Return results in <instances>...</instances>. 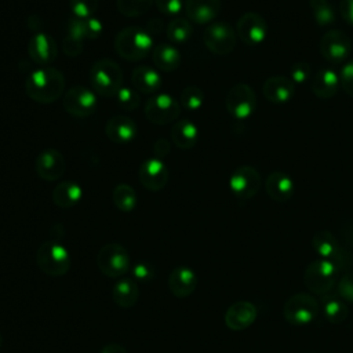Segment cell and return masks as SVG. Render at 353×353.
Instances as JSON below:
<instances>
[{
  "instance_id": "60d3db41",
  "label": "cell",
  "mask_w": 353,
  "mask_h": 353,
  "mask_svg": "<svg viewBox=\"0 0 353 353\" xmlns=\"http://www.w3.org/2000/svg\"><path fill=\"white\" fill-rule=\"evenodd\" d=\"M338 295L345 301L353 303V272H346L338 280Z\"/></svg>"
},
{
  "instance_id": "f1b7e54d",
  "label": "cell",
  "mask_w": 353,
  "mask_h": 353,
  "mask_svg": "<svg viewBox=\"0 0 353 353\" xmlns=\"http://www.w3.org/2000/svg\"><path fill=\"white\" fill-rule=\"evenodd\" d=\"M52 201L59 208H72L83 197V188L74 181H62L52 190Z\"/></svg>"
},
{
  "instance_id": "484cf974",
  "label": "cell",
  "mask_w": 353,
  "mask_h": 353,
  "mask_svg": "<svg viewBox=\"0 0 353 353\" xmlns=\"http://www.w3.org/2000/svg\"><path fill=\"white\" fill-rule=\"evenodd\" d=\"M341 87L339 74L331 69H321L310 79L312 92L321 99L332 98Z\"/></svg>"
},
{
  "instance_id": "e0dca14e",
  "label": "cell",
  "mask_w": 353,
  "mask_h": 353,
  "mask_svg": "<svg viewBox=\"0 0 353 353\" xmlns=\"http://www.w3.org/2000/svg\"><path fill=\"white\" fill-rule=\"evenodd\" d=\"M313 250L320 255V259L332 261L341 270L346 269V254H343L339 240L328 230L316 232L312 237Z\"/></svg>"
},
{
  "instance_id": "8fae6325",
  "label": "cell",
  "mask_w": 353,
  "mask_h": 353,
  "mask_svg": "<svg viewBox=\"0 0 353 353\" xmlns=\"http://www.w3.org/2000/svg\"><path fill=\"white\" fill-rule=\"evenodd\" d=\"M320 54L331 63H345L352 51L349 36L341 29H330L320 39Z\"/></svg>"
},
{
  "instance_id": "cb8c5ba5",
  "label": "cell",
  "mask_w": 353,
  "mask_h": 353,
  "mask_svg": "<svg viewBox=\"0 0 353 353\" xmlns=\"http://www.w3.org/2000/svg\"><path fill=\"white\" fill-rule=\"evenodd\" d=\"M105 134L114 143H128L137 137L138 127L135 121L127 116H112L106 121Z\"/></svg>"
},
{
  "instance_id": "603a6c76",
  "label": "cell",
  "mask_w": 353,
  "mask_h": 353,
  "mask_svg": "<svg viewBox=\"0 0 353 353\" xmlns=\"http://www.w3.org/2000/svg\"><path fill=\"white\" fill-rule=\"evenodd\" d=\"M183 8L189 21L205 25L219 15L221 0H185Z\"/></svg>"
},
{
  "instance_id": "5b68a950",
  "label": "cell",
  "mask_w": 353,
  "mask_h": 353,
  "mask_svg": "<svg viewBox=\"0 0 353 353\" xmlns=\"http://www.w3.org/2000/svg\"><path fill=\"white\" fill-rule=\"evenodd\" d=\"M341 269L328 259H317L307 265L303 274V284L316 295H325L338 284Z\"/></svg>"
},
{
  "instance_id": "7402d4cb",
  "label": "cell",
  "mask_w": 353,
  "mask_h": 353,
  "mask_svg": "<svg viewBox=\"0 0 353 353\" xmlns=\"http://www.w3.org/2000/svg\"><path fill=\"white\" fill-rule=\"evenodd\" d=\"M168 290L176 298H188L197 287V276L188 266H176L168 276Z\"/></svg>"
},
{
  "instance_id": "4dcf8cb0",
  "label": "cell",
  "mask_w": 353,
  "mask_h": 353,
  "mask_svg": "<svg viewBox=\"0 0 353 353\" xmlns=\"http://www.w3.org/2000/svg\"><path fill=\"white\" fill-rule=\"evenodd\" d=\"M112 298L114 303L123 309L132 307L139 298V288L134 280L121 277L113 285Z\"/></svg>"
},
{
  "instance_id": "8992f818",
  "label": "cell",
  "mask_w": 353,
  "mask_h": 353,
  "mask_svg": "<svg viewBox=\"0 0 353 353\" xmlns=\"http://www.w3.org/2000/svg\"><path fill=\"white\" fill-rule=\"evenodd\" d=\"M320 313L317 299L305 292H298L290 296L283 306V316L292 325H306L313 323Z\"/></svg>"
},
{
  "instance_id": "681fc988",
  "label": "cell",
  "mask_w": 353,
  "mask_h": 353,
  "mask_svg": "<svg viewBox=\"0 0 353 353\" xmlns=\"http://www.w3.org/2000/svg\"><path fill=\"white\" fill-rule=\"evenodd\" d=\"M1 345H3V336H1V334H0V347H1Z\"/></svg>"
},
{
  "instance_id": "74e56055",
  "label": "cell",
  "mask_w": 353,
  "mask_h": 353,
  "mask_svg": "<svg viewBox=\"0 0 353 353\" xmlns=\"http://www.w3.org/2000/svg\"><path fill=\"white\" fill-rule=\"evenodd\" d=\"M99 0H69L72 15L79 19L92 18L98 10Z\"/></svg>"
},
{
  "instance_id": "277c9868",
  "label": "cell",
  "mask_w": 353,
  "mask_h": 353,
  "mask_svg": "<svg viewBox=\"0 0 353 353\" xmlns=\"http://www.w3.org/2000/svg\"><path fill=\"white\" fill-rule=\"evenodd\" d=\"M90 81L97 94L103 97H114L123 85L121 68L113 59H98L91 66Z\"/></svg>"
},
{
  "instance_id": "1f68e13d",
  "label": "cell",
  "mask_w": 353,
  "mask_h": 353,
  "mask_svg": "<svg viewBox=\"0 0 353 353\" xmlns=\"http://www.w3.org/2000/svg\"><path fill=\"white\" fill-rule=\"evenodd\" d=\"M321 302L324 316L331 324H342L347 319L349 307L338 294L328 292L321 296Z\"/></svg>"
},
{
  "instance_id": "7a4b0ae2",
  "label": "cell",
  "mask_w": 353,
  "mask_h": 353,
  "mask_svg": "<svg viewBox=\"0 0 353 353\" xmlns=\"http://www.w3.org/2000/svg\"><path fill=\"white\" fill-rule=\"evenodd\" d=\"M114 50L125 61H141L153 51V39L150 33L142 28L127 26L117 33Z\"/></svg>"
},
{
  "instance_id": "d4e9b609",
  "label": "cell",
  "mask_w": 353,
  "mask_h": 353,
  "mask_svg": "<svg viewBox=\"0 0 353 353\" xmlns=\"http://www.w3.org/2000/svg\"><path fill=\"white\" fill-rule=\"evenodd\" d=\"M85 32H84V21L72 17L66 26V33L62 40V51L68 57H77L84 48Z\"/></svg>"
},
{
  "instance_id": "f546056e",
  "label": "cell",
  "mask_w": 353,
  "mask_h": 353,
  "mask_svg": "<svg viewBox=\"0 0 353 353\" xmlns=\"http://www.w3.org/2000/svg\"><path fill=\"white\" fill-rule=\"evenodd\" d=\"M152 61L159 70L174 72L179 68L182 62V55L176 47L172 44H159L152 51Z\"/></svg>"
},
{
  "instance_id": "44dd1931",
  "label": "cell",
  "mask_w": 353,
  "mask_h": 353,
  "mask_svg": "<svg viewBox=\"0 0 353 353\" xmlns=\"http://www.w3.org/2000/svg\"><path fill=\"white\" fill-rule=\"evenodd\" d=\"M265 190L273 201L285 203L295 193V182L284 171H272L266 178Z\"/></svg>"
},
{
  "instance_id": "4316f807",
  "label": "cell",
  "mask_w": 353,
  "mask_h": 353,
  "mask_svg": "<svg viewBox=\"0 0 353 353\" xmlns=\"http://www.w3.org/2000/svg\"><path fill=\"white\" fill-rule=\"evenodd\" d=\"M131 83L138 92L154 94L161 87V76L156 69L148 65H139L131 73Z\"/></svg>"
},
{
  "instance_id": "83f0119b",
  "label": "cell",
  "mask_w": 353,
  "mask_h": 353,
  "mask_svg": "<svg viewBox=\"0 0 353 353\" xmlns=\"http://www.w3.org/2000/svg\"><path fill=\"white\" fill-rule=\"evenodd\" d=\"M170 135H171L172 143L178 149L188 150L196 145V142L199 139V128L193 121L183 119V120L176 121L171 127Z\"/></svg>"
},
{
  "instance_id": "bcb514c9",
  "label": "cell",
  "mask_w": 353,
  "mask_h": 353,
  "mask_svg": "<svg viewBox=\"0 0 353 353\" xmlns=\"http://www.w3.org/2000/svg\"><path fill=\"white\" fill-rule=\"evenodd\" d=\"M170 149H171V143L165 138H159L153 145V152L159 159L165 157L170 153Z\"/></svg>"
},
{
  "instance_id": "2e32d148",
  "label": "cell",
  "mask_w": 353,
  "mask_h": 353,
  "mask_svg": "<svg viewBox=\"0 0 353 353\" xmlns=\"http://www.w3.org/2000/svg\"><path fill=\"white\" fill-rule=\"evenodd\" d=\"M138 178L145 189L150 192H159L167 185L170 171L161 159L150 157L143 160L139 165Z\"/></svg>"
},
{
  "instance_id": "836d02e7",
  "label": "cell",
  "mask_w": 353,
  "mask_h": 353,
  "mask_svg": "<svg viewBox=\"0 0 353 353\" xmlns=\"http://www.w3.org/2000/svg\"><path fill=\"white\" fill-rule=\"evenodd\" d=\"M113 204L123 212H130L137 207L138 197L132 186L127 183H119L112 193Z\"/></svg>"
},
{
  "instance_id": "c3c4849f",
  "label": "cell",
  "mask_w": 353,
  "mask_h": 353,
  "mask_svg": "<svg viewBox=\"0 0 353 353\" xmlns=\"http://www.w3.org/2000/svg\"><path fill=\"white\" fill-rule=\"evenodd\" d=\"M99 353H128L121 345L116 343V342H110V343H106Z\"/></svg>"
},
{
  "instance_id": "30bf717a",
  "label": "cell",
  "mask_w": 353,
  "mask_h": 353,
  "mask_svg": "<svg viewBox=\"0 0 353 353\" xmlns=\"http://www.w3.org/2000/svg\"><path fill=\"white\" fill-rule=\"evenodd\" d=\"M203 41L212 54L228 55L236 47L237 34L229 23L215 22L204 29Z\"/></svg>"
},
{
  "instance_id": "6da1fadb",
  "label": "cell",
  "mask_w": 353,
  "mask_h": 353,
  "mask_svg": "<svg viewBox=\"0 0 353 353\" xmlns=\"http://www.w3.org/2000/svg\"><path fill=\"white\" fill-rule=\"evenodd\" d=\"M65 88V77L55 68L46 66L33 70L25 80L26 95L39 103L55 102Z\"/></svg>"
},
{
  "instance_id": "d6986e66",
  "label": "cell",
  "mask_w": 353,
  "mask_h": 353,
  "mask_svg": "<svg viewBox=\"0 0 353 353\" xmlns=\"http://www.w3.org/2000/svg\"><path fill=\"white\" fill-rule=\"evenodd\" d=\"M256 319V307L248 301H239L230 305L225 313V324L232 331L248 328Z\"/></svg>"
},
{
  "instance_id": "ee69618b",
  "label": "cell",
  "mask_w": 353,
  "mask_h": 353,
  "mask_svg": "<svg viewBox=\"0 0 353 353\" xmlns=\"http://www.w3.org/2000/svg\"><path fill=\"white\" fill-rule=\"evenodd\" d=\"M103 30V25L101 19L92 17L88 19H84V32H85V39L87 40H95L101 36Z\"/></svg>"
},
{
  "instance_id": "5bb4252c",
  "label": "cell",
  "mask_w": 353,
  "mask_h": 353,
  "mask_svg": "<svg viewBox=\"0 0 353 353\" xmlns=\"http://www.w3.org/2000/svg\"><path fill=\"white\" fill-rule=\"evenodd\" d=\"M236 34L250 47L259 46L266 39L268 22L258 12H245L237 19Z\"/></svg>"
},
{
  "instance_id": "d6a6232c",
  "label": "cell",
  "mask_w": 353,
  "mask_h": 353,
  "mask_svg": "<svg viewBox=\"0 0 353 353\" xmlns=\"http://www.w3.org/2000/svg\"><path fill=\"white\" fill-rule=\"evenodd\" d=\"M165 34L171 43L182 44V43H186L192 37L193 26L189 19L182 18V17H175L167 25Z\"/></svg>"
},
{
  "instance_id": "4fadbf2b",
  "label": "cell",
  "mask_w": 353,
  "mask_h": 353,
  "mask_svg": "<svg viewBox=\"0 0 353 353\" xmlns=\"http://www.w3.org/2000/svg\"><path fill=\"white\" fill-rule=\"evenodd\" d=\"M62 105L73 117H88L97 109V95L84 85H74L63 95Z\"/></svg>"
},
{
  "instance_id": "3957f363",
  "label": "cell",
  "mask_w": 353,
  "mask_h": 353,
  "mask_svg": "<svg viewBox=\"0 0 353 353\" xmlns=\"http://www.w3.org/2000/svg\"><path fill=\"white\" fill-rule=\"evenodd\" d=\"M36 265L44 274L61 277L69 272L72 261L63 244L55 240H47L37 248Z\"/></svg>"
},
{
  "instance_id": "b9f144b4",
  "label": "cell",
  "mask_w": 353,
  "mask_h": 353,
  "mask_svg": "<svg viewBox=\"0 0 353 353\" xmlns=\"http://www.w3.org/2000/svg\"><path fill=\"white\" fill-rule=\"evenodd\" d=\"M339 83L342 90L353 97V59L352 61H346L339 72Z\"/></svg>"
},
{
  "instance_id": "52a82bcc",
  "label": "cell",
  "mask_w": 353,
  "mask_h": 353,
  "mask_svg": "<svg viewBox=\"0 0 353 353\" xmlns=\"http://www.w3.org/2000/svg\"><path fill=\"white\" fill-rule=\"evenodd\" d=\"M130 265L128 251L119 243H108L97 254L98 269L110 279H121L128 272Z\"/></svg>"
},
{
  "instance_id": "7bdbcfd3",
  "label": "cell",
  "mask_w": 353,
  "mask_h": 353,
  "mask_svg": "<svg viewBox=\"0 0 353 353\" xmlns=\"http://www.w3.org/2000/svg\"><path fill=\"white\" fill-rule=\"evenodd\" d=\"M157 10L164 15L178 17V14L183 8V0H153Z\"/></svg>"
},
{
  "instance_id": "d590c367",
  "label": "cell",
  "mask_w": 353,
  "mask_h": 353,
  "mask_svg": "<svg viewBox=\"0 0 353 353\" xmlns=\"http://www.w3.org/2000/svg\"><path fill=\"white\" fill-rule=\"evenodd\" d=\"M153 0H116L119 12L127 18H137L143 15L152 7Z\"/></svg>"
},
{
  "instance_id": "ba28073f",
  "label": "cell",
  "mask_w": 353,
  "mask_h": 353,
  "mask_svg": "<svg viewBox=\"0 0 353 353\" xmlns=\"http://www.w3.org/2000/svg\"><path fill=\"white\" fill-rule=\"evenodd\" d=\"M225 106L228 113L237 119L245 120L252 116L256 108V97L252 88L245 83H237L230 87L225 97Z\"/></svg>"
},
{
  "instance_id": "7c38bea8",
  "label": "cell",
  "mask_w": 353,
  "mask_h": 353,
  "mask_svg": "<svg viewBox=\"0 0 353 353\" xmlns=\"http://www.w3.org/2000/svg\"><path fill=\"white\" fill-rule=\"evenodd\" d=\"M262 185L261 175L256 168L251 165H240L237 167L229 178L230 192L239 200H248L254 197Z\"/></svg>"
},
{
  "instance_id": "e575fe53",
  "label": "cell",
  "mask_w": 353,
  "mask_h": 353,
  "mask_svg": "<svg viewBox=\"0 0 353 353\" xmlns=\"http://www.w3.org/2000/svg\"><path fill=\"white\" fill-rule=\"evenodd\" d=\"M309 7L319 26H331L335 22V11L328 0H309Z\"/></svg>"
},
{
  "instance_id": "9a60e30c",
  "label": "cell",
  "mask_w": 353,
  "mask_h": 353,
  "mask_svg": "<svg viewBox=\"0 0 353 353\" xmlns=\"http://www.w3.org/2000/svg\"><path fill=\"white\" fill-rule=\"evenodd\" d=\"M34 170L43 181L54 182L65 174L66 161L59 150L54 148L43 149L36 157Z\"/></svg>"
},
{
  "instance_id": "7dc6e473",
  "label": "cell",
  "mask_w": 353,
  "mask_h": 353,
  "mask_svg": "<svg viewBox=\"0 0 353 353\" xmlns=\"http://www.w3.org/2000/svg\"><path fill=\"white\" fill-rule=\"evenodd\" d=\"M339 11L342 18L353 26V0H341Z\"/></svg>"
},
{
  "instance_id": "f35d334b",
  "label": "cell",
  "mask_w": 353,
  "mask_h": 353,
  "mask_svg": "<svg viewBox=\"0 0 353 353\" xmlns=\"http://www.w3.org/2000/svg\"><path fill=\"white\" fill-rule=\"evenodd\" d=\"M114 98H116L119 106L127 112L135 110L141 103L138 91L135 88H130V87H124V85L120 87V90L117 91Z\"/></svg>"
},
{
  "instance_id": "f6af8a7d",
  "label": "cell",
  "mask_w": 353,
  "mask_h": 353,
  "mask_svg": "<svg viewBox=\"0 0 353 353\" xmlns=\"http://www.w3.org/2000/svg\"><path fill=\"white\" fill-rule=\"evenodd\" d=\"M132 274L141 280V281H149L153 279L154 276V270L152 268V265L149 263H145V262H141V263H137L134 268H132Z\"/></svg>"
},
{
  "instance_id": "ab89813d",
  "label": "cell",
  "mask_w": 353,
  "mask_h": 353,
  "mask_svg": "<svg viewBox=\"0 0 353 353\" xmlns=\"http://www.w3.org/2000/svg\"><path fill=\"white\" fill-rule=\"evenodd\" d=\"M310 79H312V66H310V63H307L305 61H299V62H295L291 66L290 80L294 84L302 85V84H306L307 81L310 83Z\"/></svg>"
},
{
  "instance_id": "ffe728a7",
  "label": "cell",
  "mask_w": 353,
  "mask_h": 353,
  "mask_svg": "<svg viewBox=\"0 0 353 353\" xmlns=\"http://www.w3.org/2000/svg\"><path fill=\"white\" fill-rule=\"evenodd\" d=\"M263 97L274 103V105H284L291 101L295 94V84L285 76H272L265 80L262 85Z\"/></svg>"
},
{
  "instance_id": "8d00e7d4",
  "label": "cell",
  "mask_w": 353,
  "mask_h": 353,
  "mask_svg": "<svg viewBox=\"0 0 353 353\" xmlns=\"http://www.w3.org/2000/svg\"><path fill=\"white\" fill-rule=\"evenodd\" d=\"M205 101L204 91L196 85H188L181 91L179 103L186 110H197Z\"/></svg>"
},
{
  "instance_id": "9c48e42d",
  "label": "cell",
  "mask_w": 353,
  "mask_h": 353,
  "mask_svg": "<svg viewBox=\"0 0 353 353\" xmlns=\"http://www.w3.org/2000/svg\"><path fill=\"white\" fill-rule=\"evenodd\" d=\"M181 103L167 92L152 95L143 108L146 119L153 124H168L178 119Z\"/></svg>"
},
{
  "instance_id": "ac0fdd59",
  "label": "cell",
  "mask_w": 353,
  "mask_h": 353,
  "mask_svg": "<svg viewBox=\"0 0 353 353\" xmlns=\"http://www.w3.org/2000/svg\"><path fill=\"white\" fill-rule=\"evenodd\" d=\"M28 54L34 63L46 68L55 61L58 46L51 34L37 32L28 41Z\"/></svg>"
}]
</instances>
